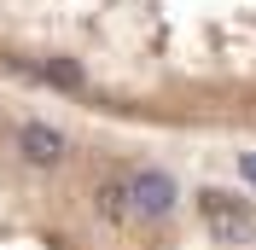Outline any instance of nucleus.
I'll list each match as a JSON object with an SVG mask.
<instances>
[{
  "mask_svg": "<svg viewBox=\"0 0 256 250\" xmlns=\"http://www.w3.org/2000/svg\"><path fill=\"white\" fill-rule=\"evenodd\" d=\"M122 186H128V204H134V221H169L175 204H180L175 180L163 169H152V163H134V169L122 174Z\"/></svg>",
  "mask_w": 256,
  "mask_h": 250,
  "instance_id": "f257e3e1",
  "label": "nucleus"
},
{
  "mask_svg": "<svg viewBox=\"0 0 256 250\" xmlns=\"http://www.w3.org/2000/svg\"><path fill=\"white\" fill-rule=\"evenodd\" d=\"M198 210H204L216 244H244V238H250V204L244 198H233V192H204Z\"/></svg>",
  "mask_w": 256,
  "mask_h": 250,
  "instance_id": "f03ea898",
  "label": "nucleus"
},
{
  "mask_svg": "<svg viewBox=\"0 0 256 250\" xmlns=\"http://www.w3.org/2000/svg\"><path fill=\"white\" fill-rule=\"evenodd\" d=\"M64 152H70V140H64L52 122H24L18 128V157H24L30 169H58Z\"/></svg>",
  "mask_w": 256,
  "mask_h": 250,
  "instance_id": "7ed1b4c3",
  "label": "nucleus"
},
{
  "mask_svg": "<svg viewBox=\"0 0 256 250\" xmlns=\"http://www.w3.org/2000/svg\"><path fill=\"white\" fill-rule=\"evenodd\" d=\"M94 210H99V221H111V227L134 221V204H128V186H122V180H105V186L94 192Z\"/></svg>",
  "mask_w": 256,
  "mask_h": 250,
  "instance_id": "20e7f679",
  "label": "nucleus"
},
{
  "mask_svg": "<svg viewBox=\"0 0 256 250\" xmlns=\"http://www.w3.org/2000/svg\"><path fill=\"white\" fill-rule=\"evenodd\" d=\"M41 76H47L52 88H70V94H76V88H82V70H76V64H47Z\"/></svg>",
  "mask_w": 256,
  "mask_h": 250,
  "instance_id": "39448f33",
  "label": "nucleus"
},
{
  "mask_svg": "<svg viewBox=\"0 0 256 250\" xmlns=\"http://www.w3.org/2000/svg\"><path fill=\"white\" fill-rule=\"evenodd\" d=\"M239 174H244V180L256 186V152H244V157H239Z\"/></svg>",
  "mask_w": 256,
  "mask_h": 250,
  "instance_id": "423d86ee",
  "label": "nucleus"
}]
</instances>
